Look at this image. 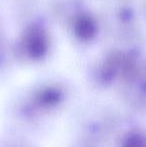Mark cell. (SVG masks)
<instances>
[{
    "label": "cell",
    "instance_id": "1",
    "mask_svg": "<svg viewBox=\"0 0 146 147\" xmlns=\"http://www.w3.org/2000/svg\"><path fill=\"white\" fill-rule=\"evenodd\" d=\"M123 147H146V143L140 134H133L127 138Z\"/></svg>",
    "mask_w": 146,
    "mask_h": 147
}]
</instances>
